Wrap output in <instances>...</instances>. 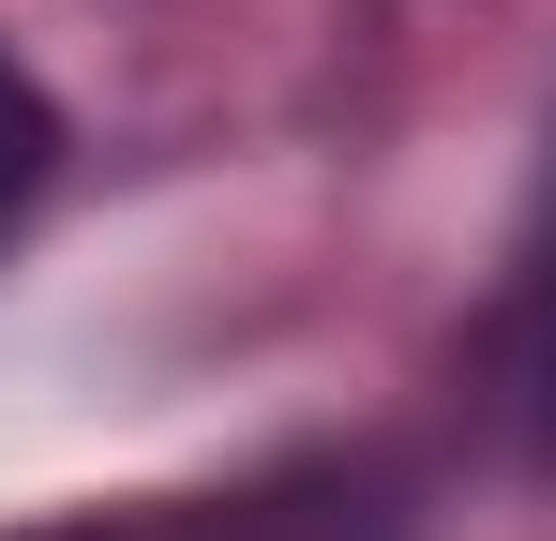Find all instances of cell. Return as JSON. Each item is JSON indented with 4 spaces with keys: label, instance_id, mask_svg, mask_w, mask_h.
Segmentation results:
<instances>
[{
    "label": "cell",
    "instance_id": "2",
    "mask_svg": "<svg viewBox=\"0 0 556 541\" xmlns=\"http://www.w3.org/2000/svg\"><path fill=\"white\" fill-rule=\"evenodd\" d=\"M46 541H166V527H46Z\"/></svg>",
    "mask_w": 556,
    "mask_h": 541
},
{
    "label": "cell",
    "instance_id": "1",
    "mask_svg": "<svg viewBox=\"0 0 556 541\" xmlns=\"http://www.w3.org/2000/svg\"><path fill=\"white\" fill-rule=\"evenodd\" d=\"M46 151H61V121H46V90L0 61V226H15V196L46 180Z\"/></svg>",
    "mask_w": 556,
    "mask_h": 541
}]
</instances>
